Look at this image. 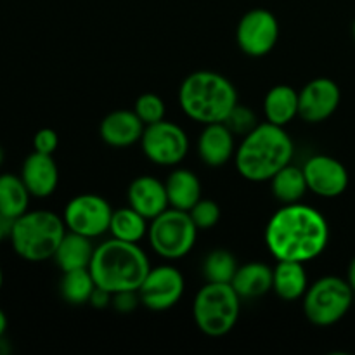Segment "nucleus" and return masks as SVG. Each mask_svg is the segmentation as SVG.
Segmentation results:
<instances>
[{
	"instance_id": "1",
	"label": "nucleus",
	"mask_w": 355,
	"mask_h": 355,
	"mask_svg": "<svg viewBox=\"0 0 355 355\" xmlns=\"http://www.w3.org/2000/svg\"><path fill=\"white\" fill-rule=\"evenodd\" d=\"M329 241L324 215L304 203L283 205L266 227V245L276 260L307 263L318 259Z\"/></svg>"
},
{
	"instance_id": "2",
	"label": "nucleus",
	"mask_w": 355,
	"mask_h": 355,
	"mask_svg": "<svg viewBox=\"0 0 355 355\" xmlns=\"http://www.w3.org/2000/svg\"><path fill=\"white\" fill-rule=\"evenodd\" d=\"M295 146L284 127L263 121L236 148L238 173L250 182H267L293 159Z\"/></svg>"
},
{
	"instance_id": "3",
	"label": "nucleus",
	"mask_w": 355,
	"mask_h": 355,
	"mask_svg": "<svg viewBox=\"0 0 355 355\" xmlns=\"http://www.w3.org/2000/svg\"><path fill=\"white\" fill-rule=\"evenodd\" d=\"M179 104L184 114L198 123H220L238 104V90L227 76L200 69L182 80Z\"/></svg>"
},
{
	"instance_id": "4",
	"label": "nucleus",
	"mask_w": 355,
	"mask_h": 355,
	"mask_svg": "<svg viewBox=\"0 0 355 355\" xmlns=\"http://www.w3.org/2000/svg\"><path fill=\"white\" fill-rule=\"evenodd\" d=\"M149 269L148 255L137 243L114 238L96 246L89 266L97 286L110 293L139 290Z\"/></svg>"
},
{
	"instance_id": "5",
	"label": "nucleus",
	"mask_w": 355,
	"mask_h": 355,
	"mask_svg": "<svg viewBox=\"0 0 355 355\" xmlns=\"http://www.w3.org/2000/svg\"><path fill=\"white\" fill-rule=\"evenodd\" d=\"M61 215L51 210H28L10 229V246L19 259L38 263L52 259L66 234Z\"/></svg>"
},
{
	"instance_id": "6",
	"label": "nucleus",
	"mask_w": 355,
	"mask_h": 355,
	"mask_svg": "<svg viewBox=\"0 0 355 355\" xmlns=\"http://www.w3.org/2000/svg\"><path fill=\"white\" fill-rule=\"evenodd\" d=\"M241 297L231 283H207L193 302V318L198 329L211 338H220L238 324Z\"/></svg>"
},
{
	"instance_id": "7",
	"label": "nucleus",
	"mask_w": 355,
	"mask_h": 355,
	"mask_svg": "<svg viewBox=\"0 0 355 355\" xmlns=\"http://www.w3.org/2000/svg\"><path fill=\"white\" fill-rule=\"evenodd\" d=\"M196 224L189 211L166 208L163 214L149 220L148 239L156 255L166 260H180L189 255L198 239Z\"/></svg>"
},
{
	"instance_id": "8",
	"label": "nucleus",
	"mask_w": 355,
	"mask_h": 355,
	"mask_svg": "<svg viewBox=\"0 0 355 355\" xmlns=\"http://www.w3.org/2000/svg\"><path fill=\"white\" fill-rule=\"evenodd\" d=\"M354 302V290L349 281L336 276H324L309 284L304 295V314L314 326L328 328L342 321Z\"/></svg>"
},
{
	"instance_id": "9",
	"label": "nucleus",
	"mask_w": 355,
	"mask_h": 355,
	"mask_svg": "<svg viewBox=\"0 0 355 355\" xmlns=\"http://www.w3.org/2000/svg\"><path fill=\"white\" fill-rule=\"evenodd\" d=\"M146 158L158 166H177L189 151V137L182 127L168 120L146 125L141 137Z\"/></svg>"
},
{
	"instance_id": "10",
	"label": "nucleus",
	"mask_w": 355,
	"mask_h": 355,
	"mask_svg": "<svg viewBox=\"0 0 355 355\" xmlns=\"http://www.w3.org/2000/svg\"><path fill=\"white\" fill-rule=\"evenodd\" d=\"M113 208L99 194H78L71 198L62 211L66 229L87 238H101L110 232Z\"/></svg>"
},
{
	"instance_id": "11",
	"label": "nucleus",
	"mask_w": 355,
	"mask_h": 355,
	"mask_svg": "<svg viewBox=\"0 0 355 355\" xmlns=\"http://www.w3.org/2000/svg\"><path fill=\"white\" fill-rule=\"evenodd\" d=\"M279 40V21L269 9L248 10L243 14L236 28V42L243 54L250 58H263L274 51Z\"/></svg>"
},
{
	"instance_id": "12",
	"label": "nucleus",
	"mask_w": 355,
	"mask_h": 355,
	"mask_svg": "<svg viewBox=\"0 0 355 355\" xmlns=\"http://www.w3.org/2000/svg\"><path fill=\"white\" fill-rule=\"evenodd\" d=\"M184 290H186V281L182 272L177 267L165 263V266L151 267L137 291L141 304L146 309L163 312L179 304Z\"/></svg>"
},
{
	"instance_id": "13",
	"label": "nucleus",
	"mask_w": 355,
	"mask_h": 355,
	"mask_svg": "<svg viewBox=\"0 0 355 355\" xmlns=\"http://www.w3.org/2000/svg\"><path fill=\"white\" fill-rule=\"evenodd\" d=\"M342 92L335 80L319 76L298 92V116L307 123H322L338 110Z\"/></svg>"
},
{
	"instance_id": "14",
	"label": "nucleus",
	"mask_w": 355,
	"mask_h": 355,
	"mask_svg": "<svg viewBox=\"0 0 355 355\" xmlns=\"http://www.w3.org/2000/svg\"><path fill=\"white\" fill-rule=\"evenodd\" d=\"M302 168L309 191L321 198H336L349 187V172L345 165L333 156H311Z\"/></svg>"
},
{
	"instance_id": "15",
	"label": "nucleus",
	"mask_w": 355,
	"mask_h": 355,
	"mask_svg": "<svg viewBox=\"0 0 355 355\" xmlns=\"http://www.w3.org/2000/svg\"><path fill=\"white\" fill-rule=\"evenodd\" d=\"M146 125L134 110H114L103 118L99 135L110 148L125 149L141 142Z\"/></svg>"
},
{
	"instance_id": "16",
	"label": "nucleus",
	"mask_w": 355,
	"mask_h": 355,
	"mask_svg": "<svg viewBox=\"0 0 355 355\" xmlns=\"http://www.w3.org/2000/svg\"><path fill=\"white\" fill-rule=\"evenodd\" d=\"M236 135L224 121L205 125L198 139V155L201 162L211 168H218L231 162L236 155Z\"/></svg>"
},
{
	"instance_id": "17",
	"label": "nucleus",
	"mask_w": 355,
	"mask_h": 355,
	"mask_svg": "<svg viewBox=\"0 0 355 355\" xmlns=\"http://www.w3.org/2000/svg\"><path fill=\"white\" fill-rule=\"evenodd\" d=\"M21 179L33 198H49L59 184V168L52 155L33 151L21 166Z\"/></svg>"
},
{
	"instance_id": "18",
	"label": "nucleus",
	"mask_w": 355,
	"mask_h": 355,
	"mask_svg": "<svg viewBox=\"0 0 355 355\" xmlns=\"http://www.w3.org/2000/svg\"><path fill=\"white\" fill-rule=\"evenodd\" d=\"M128 205L148 220H153L159 214L170 208L166 196L165 182L151 175H141L134 179L128 186Z\"/></svg>"
},
{
	"instance_id": "19",
	"label": "nucleus",
	"mask_w": 355,
	"mask_h": 355,
	"mask_svg": "<svg viewBox=\"0 0 355 355\" xmlns=\"http://www.w3.org/2000/svg\"><path fill=\"white\" fill-rule=\"evenodd\" d=\"M309 288L305 263L293 260H277L272 269V291L284 302L304 298Z\"/></svg>"
},
{
	"instance_id": "20",
	"label": "nucleus",
	"mask_w": 355,
	"mask_h": 355,
	"mask_svg": "<svg viewBox=\"0 0 355 355\" xmlns=\"http://www.w3.org/2000/svg\"><path fill=\"white\" fill-rule=\"evenodd\" d=\"M231 284L241 300L263 297L272 290V269L262 262L245 263L238 267Z\"/></svg>"
},
{
	"instance_id": "21",
	"label": "nucleus",
	"mask_w": 355,
	"mask_h": 355,
	"mask_svg": "<svg viewBox=\"0 0 355 355\" xmlns=\"http://www.w3.org/2000/svg\"><path fill=\"white\" fill-rule=\"evenodd\" d=\"M166 196L172 208L189 211L201 200V182L194 172L175 168L165 180Z\"/></svg>"
},
{
	"instance_id": "22",
	"label": "nucleus",
	"mask_w": 355,
	"mask_h": 355,
	"mask_svg": "<svg viewBox=\"0 0 355 355\" xmlns=\"http://www.w3.org/2000/svg\"><path fill=\"white\" fill-rule=\"evenodd\" d=\"M94 250H96V246L92 245V239L87 238V236L76 234V232L66 231L64 238L59 243L52 259L55 260V263H58L62 272L85 269V267L90 266Z\"/></svg>"
},
{
	"instance_id": "23",
	"label": "nucleus",
	"mask_w": 355,
	"mask_h": 355,
	"mask_svg": "<svg viewBox=\"0 0 355 355\" xmlns=\"http://www.w3.org/2000/svg\"><path fill=\"white\" fill-rule=\"evenodd\" d=\"M263 114L266 121L277 127H286L288 123H291L298 116L297 90L284 83L272 87L263 99Z\"/></svg>"
},
{
	"instance_id": "24",
	"label": "nucleus",
	"mask_w": 355,
	"mask_h": 355,
	"mask_svg": "<svg viewBox=\"0 0 355 355\" xmlns=\"http://www.w3.org/2000/svg\"><path fill=\"white\" fill-rule=\"evenodd\" d=\"M31 194L21 175L0 173V215L16 220L30 208Z\"/></svg>"
},
{
	"instance_id": "25",
	"label": "nucleus",
	"mask_w": 355,
	"mask_h": 355,
	"mask_svg": "<svg viewBox=\"0 0 355 355\" xmlns=\"http://www.w3.org/2000/svg\"><path fill=\"white\" fill-rule=\"evenodd\" d=\"M270 191L279 203H298L309 191L304 168L295 165H286L269 180Z\"/></svg>"
},
{
	"instance_id": "26",
	"label": "nucleus",
	"mask_w": 355,
	"mask_h": 355,
	"mask_svg": "<svg viewBox=\"0 0 355 355\" xmlns=\"http://www.w3.org/2000/svg\"><path fill=\"white\" fill-rule=\"evenodd\" d=\"M148 218L134 210L130 205L113 210V217L110 222L111 238L127 243H139L144 236H148Z\"/></svg>"
},
{
	"instance_id": "27",
	"label": "nucleus",
	"mask_w": 355,
	"mask_h": 355,
	"mask_svg": "<svg viewBox=\"0 0 355 355\" xmlns=\"http://www.w3.org/2000/svg\"><path fill=\"white\" fill-rule=\"evenodd\" d=\"M96 286L97 284L94 281L92 274H90L89 267H85V269L62 272L59 291H61L62 300L68 302L69 305H85L89 304Z\"/></svg>"
},
{
	"instance_id": "28",
	"label": "nucleus",
	"mask_w": 355,
	"mask_h": 355,
	"mask_svg": "<svg viewBox=\"0 0 355 355\" xmlns=\"http://www.w3.org/2000/svg\"><path fill=\"white\" fill-rule=\"evenodd\" d=\"M238 260L227 250H214L203 262V276L207 283H231L238 270Z\"/></svg>"
},
{
	"instance_id": "29",
	"label": "nucleus",
	"mask_w": 355,
	"mask_h": 355,
	"mask_svg": "<svg viewBox=\"0 0 355 355\" xmlns=\"http://www.w3.org/2000/svg\"><path fill=\"white\" fill-rule=\"evenodd\" d=\"M134 111L144 125L158 123V121L165 120L166 114V104L158 94L146 92L135 99Z\"/></svg>"
},
{
	"instance_id": "30",
	"label": "nucleus",
	"mask_w": 355,
	"mask_h": 355,
	"mask_svg": "<svg viewBox=\"0 0 355 355\" xmlns=\"http://www.w3.org/2000/svg\"><path fill=\"white\" fill-rule=\"evenodd\" d=\"M220 207L217 205V201L208 200V198H201L196 205L189 210L191 218L196 224V227L200 231H207V229L215 227L220 220Z\"/></svg>"
},
{
	"instance_id": "31",
	"label": "nucleus",
	"mask_w": 355,
	"mask_h": 355,
	"mask_svg": "<svg viewBox=\"0 0 355 355\" xmlns=\"http://www.w3.org/2000/svg\"><path fill=\"white\" fill-rule=\"evenodd\" d=\"M224 123L231 128L232 134L239 135V137H245L246 134H250V132L259 125L257 123V114L253 113V110H250V107L243 106V104L239 103L236 104L234 110L229 113V116L225 118Z\"/></svg>"
},
{
	"instance_id": "32",
	"label": "nucleus",
	"mask_w": 355,
	"mask_h": 355,
	"mask_svg": "<svg viewBox=\"0 0 355 355\" xmlns=\"http://www.w3.org/2000/svg\"><path fill=\"white\" fill-rule=\"evenodd\" d=\"M141 304L137 290H127V291H118L113 293V300H111V307L120 314H132L135 309Z\"/></svg>"
},
{
	"instance_id": "33",
	"label": "nucleus",
	"mask_w": 355,
	"mask_h": 355,
	"mask_svg": "<svg viewBox=\"0 0 355 355\" xmlns=\"http://www.w3.org/2000/svg\"><path fill=\"white\" fill-rule=\"evenodd\" d=\"M59 146L58 132L54 128H40L33 137V151L44 153V155H54Z\"/></svg>"
},
{
	"instance_id": "34",
	"label": "nucleus",
	"mask_w": 355,
	"mask_h": 355,
	"mask_svg": "<svg viewBox=\"0 0 355 355\" xmlns=\"http://www.w3.org/2000/svg\"><path fill=\"white\" fill-rule=\"evenodd\" d=\"M111 300H113V293H110V291H106L104 288H99L96 286V290H94L92 297H90L89 304L92 305L94 309H106L111 305Z\"/></svg>"
},
{
	"instance_id": "35",
	"label": "nucleus",
	"mask_w": 355,
	"mask_h": 355,
	"mask_svg": "<svg viewBox=\"0 0 355 355\" xmlns=\"http://www.w3.org/2000/svg\"><path fill=\"white\" fill-rule=\"evenodd\" d=\"M10 229H12V220L0 215V245L10 238Z\"/></svg>"
},
{
	"instance_id": "36",
	"label": "nucleus",
	"mask_w": 355,
	"mask_h": 355,
	"mask_svg": "<svg viewBox=\"0 0 355 355\" xmlns=\"http://www.w3.org/2000/svg\"><path fill=\"white\" fill-rule=\"evenodd\" d=\"M347 281H349L350 288H352L354 293H355V257H354L352 262H350V266H349V272H347Z\"/></svg>"
},
{
	"instance_id": "37",
	"label": "nucleus",
	"mask_w": 355,
	"mask_h": 355,
	"mask_svg": "<svg viewBox=\"0 0 355 355\" xmlns=\"http://www.w3.org/2000/svg\"><path fill=\"white\" fill-rule=\"evenodd\" d=\"M7 324H9V322H7L6 312H3L2 309H0V338H3V335H6Z\"/></svg>"
},
{
	"instance_id": "38",
	"label": "nucleus",
	"mask_w": 355,
	"mask_h": 355,
	"mask_svg": "<svg viewBox=\"0 0 355 355\" xmlns=\"http://www.w3.org/2000/svg\"><path fill=\"white\" fill-rule=\"evenodd\" d=\"M3 159H6V151H3V148L0 146V166L3 165Z\"/></svg>"
},
{
	"instance_id": "39",
	"label": "nucleus",
	"mask_w": 355,
	"mask_h": 355,
	"mask_svg": "<svg viewBox=\"0 0 355 355\" xmlns=\"http://www.w3.org/2000/svg\"><path fill=\"white\" fill-rule=\"evenodd\" d=\"M3 286V270H2V266H0V290H2Z\"/></svg>"
},
{
	"instance_id": "40",
	"label": "nucleus",
	"mask_w": 355,
	"mask_h": 355,
	"mask_svg": "<svg viewBox=\"0 0 355 355\" xmlns=\"http://www.w3.org/2000/svg\"><path fill=\"white\" fill-rule=\"evenodd\" d=\"M352 37H354V40H355V19H354V23H352Z\"/></svg>"
}]
</instances>
